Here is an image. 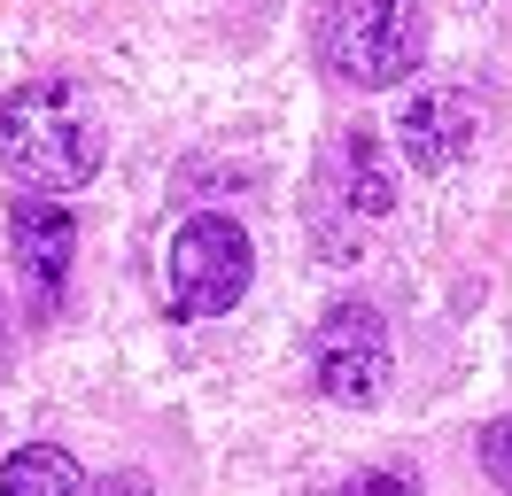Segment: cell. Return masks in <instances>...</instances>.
I'll list each match as a JSON object with an SVG mask.
<instances>
[{
    "instance_id": "6da1fadb",
    "label": "cell",
    "mask_w": 512,
    "mask_h": 496,
    "mask_svg": "<svg viewBox=\"0 0 512 496\" xmlns=\"http://www.w3.org/2000/svg\"><path fill=\"white\" fill-rule=\"evenodd\" d=\"M0 163L39 194L94 186L109 163V117L86 78H24L0 101Z\"/></svg>"
},
{
    "instance_id": "7a4b0ae2",
    "label": "cell",
    "mask_w": 512,
    "mask_h": 496,
    "mask_svg": "<svg viewBox=\"0 0 512 496\" xmlns=\"http://www.w3.org/2000/svg\"><path fill=\"white\" fill-rule=\"evenodd\" d=\"M249 279H256V248L225 210H194L171 233V248H163V303H171V318H225L249 295Z\"/></svg>"
},
{
    "instance_id": "3957f363",
    "label": "cell",
    "mask_w": 512,
    "mask_h": 496,
    "mask_svg": "<svg viewBox=\"0 0 512 496\" xmlns=\"http://www.w3.org/2000/svg\"><path fill=\"white\" fill-rule=\"evenodd\" d=\"M427 55V8L419 0H350L326 24V62L334 78H350L357 93L404 86Z\"/></svg>"
},
{
    "instance_id": "277c9868",
    "label": "cell",
    "mask_w": 512,
    "mask_h": 496,
    "mask_svg": "<svg viewBox=\"0 0 512 496\" xmlns=\"http://www.w3.org/2000/svg\"><path fill=\"white\" fill-rule=\"evenodd\" d=\"M388 372H396V349H388L381 310L326 303L319 326H311V380H319V396L342 403V411H365V403L388 396Z\"/></svg>"
},
{
    "instance_id": "5b68a950",
    "label": "cell",
    "mask_w": 512,
    "mask_h": 496,
    "mask_svg": "<svg viewBox=\"0 0 512 496\" xmlns=\"http://www.w3.org/2000/svg\"><path fill=\"white\" fill-rule=\"evenodd\" d=\"M481 132H489V109H481L466 86H427L412 109L396 117L404 163H412L419 179H443V171H458V163L481 148Z\"/></svg>"
},
{
    "instance_id": "8992f818",
    "label": "cell",
    "mask_w": 512,
    "mask_h": 496,
    "mask_svg": "<svg viewBox=\"0 0 512 496\" xmlns=\"http://www.w3.org/2000/svg\"><path fill=\"white\" fill-rule=\"evenodd\" d=\"M8 248H16V272L39 303H55L70 279V256H78V217L55 202V194H24L8 210Z\"/></svg>"
},
{
    "instance_id": "52a82bcc",
    "label": "cell",
    "mask_w": 512,
    "mask_h": 496,
    "mask_svg": "<svg viewBox=\"0 0 512 496\" xmlns=\"http://www.w3.org/2000/svg\"><path fill=\"white\" fill-rule=\"evenodd\" d=\"M0 496H94V489H86V473H78L70 450L24 442V450H8V465H0Z\"/></svg>"
},
{
    "instance_id": "ba28073f",
    "label": "cell",
    "mask_w": 512,
    "mask_h": 496,
    "mask_svg": "<svg viewBox=\"0 0 512 496\" xmlns=\"http://www.w3.org/2000/svg\"><path fill=\"white\" fill-rule=\"evenodd\" d=\"M334 163L350 171V186H342V202H350V210H365V217H388V210H396V171H388V155H381L373 132H350Z\"/></svg>"
},
{
    "instance_id": "9c48e42d",
    "label": "cell",
    "mask_w": 512,
    "mask_h": 496,
    "mask_svg": "<svg viewBox=\"0 0 512 496\" xmlns=\"http://www.w3.org/2000/svg\"><path fill=\"white\" fill-rule=\"evenodd\" d=\"M481 473L512 496V411L497 419V427H481Z\"/></svg>"
},
{
    "instance_id": "30bf717a",
    "label": "cell",
    "mask_w": 512,
    "mask_h": 496,
    "mask_svg": "<svg viewBox=\"0 0 512 496\" xmlns=\"http://www.w3.org/2000/svg\"><path fill=\"white\" fill-rule=\"evenodd\" d=\"M342 496H419V489L404 481V473H357V481H350Z\"/></svg>"
},
{
    "instance_id": "8fae6325",
    "label": "cell",
    "mask_w": 512,
    "mask_h": 496,
    "mask_svg": "<svg viewBox=\"0 0 512 496\" xmlns=\"http://www.w3.org/2000/svg\"><path fill=\"white\" fill-rule=\"evenodd\" d=\"M94 496H156V481H148V473H109Z\"/></svg>"
}]
</instances>
